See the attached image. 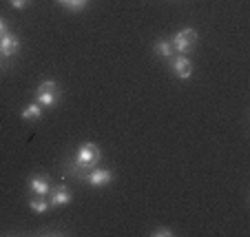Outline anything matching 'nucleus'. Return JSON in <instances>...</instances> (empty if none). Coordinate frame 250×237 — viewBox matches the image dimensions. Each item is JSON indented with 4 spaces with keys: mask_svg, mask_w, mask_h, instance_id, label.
<instances>
[{
    "mask_svg": "<svg viewBox=\"0 0 250 237\" xmlns=\"http://www.w3.org/2000/svg\"><path fill=\"white\" fill-rule=\"evenodd\" d=\"M153 49H155V53H157V56H160V58H168V60H170V58L175 56V51H173V44H170V40H157V43H155V47H153Z\"/></svg>",
    "mask_w": 250,
    "mask_h": 237,
    "instance_id": "1a4fd4ad",
    "label": "nucleus"
},
{
    "mask_svg": "<svg viewBox=\"0 0 250 237\" xmlns=\"http://www.w3.org/2000/svg\"><path fill=\"white\" fill-rule=\"evenodd\" d=\"M71 199H73V195H71V191L64 184L49 191V206H66Z\"/></svg>",
    "mask_w": 250,
    "mask_h": 237,
    "instance_id": "0eeeda50",
    "label": "nucleus"
},
{
    "mask_svg": "<svg viewBox=\"0 0 250 237\" xmlns=\"http://www.w3.org/2000/svg\"><path fill=\"white\" fill-rule=\"evenodd\" d=\"M29 191L38 197H47L49 191H51V182L47 175H31L29 177Z\"/></svg>",
    "mask_w": 250,
    "mask_h": 237,
    "instance_id": "423d86ee",
    "label": "nucleus"
},
{
    "mask_svg": "<svg viewBox=\"0 0 250 237\" xmlns=\"http://www.w3.org/2000/svg\"><path fill=\"white\" fill-rule=\"evenodd\" d=\"M60 100V86L53 80H44L42 85L36 89V102H38L42 109H51L56 107V102Z\"/></svg>",
    "mask_w": 250,
    "mask_h": 237,
    "instance_id": "f03ea898",
    "label": "nucleus"
},
{
    "mask_svg": "<svg viewBox=\"0 0 250 237\" xmlns=\"http://www.w3.org/2000/svg\"><path fill=\"white\" fill-rule=\"evenodd\" d=\"M29 5V0H11V7L14 9H24Z\"/></svg>",
    "mask_w": 250,
    "mask_h": 237,
    "instance_id": "4468645a",
    "label": "nucleus"
},
{
    "mask_svg": "<svg viewBox=\"0 0 250 237\" xmlns=\"http://www.w3.org/2000/svg\"><path fill=\"white\" fill-rule=\"evenodd\" d=\"M84 182L91 186H106L113 182V173L109 169H91L84 175Z\"/></svg>",
    "mask_w": 250,
    "mask_h": 237,
    "instance_id": "39448f33",
    "label": "nucleus"
},
{
    "mask_svg": "<svg viewBox=\"0 0 250 237\" xmlns=\"http://www.w3.org/2000/svg\"><path fill=\"white\" fill-rule=\"evenodd\" d=\"M199 36L195 29H184V31H177L173 36V40H170V44H173V51L175 53H186L190 51V49L197 44Z\"/></svg>",
    "mask_w": 250,
    "mask_h": 237,
    "instance_id": "7ed1b4c3",
    "label": "nucleus"
},
{
    "mask_svg": "<svg viewBox=\"0 0 250 237\" xmlns=\"http://www.w3.org/2000/svg\"><path fill=\"white\" fill-rule=\"evenodd\" d=\"M18 47H20V40L16 38L11 31L0 36V53H2V58H11L16 51H18Z\"/></svg>",
    "mask_w": 250,
    "mask_h": 237,
    "instance_id": "6e6552de",
    "label": "nucleus"
},
{
    "mask_svg": "<svg viewBox=\"0 0 250 237\" xmlns=\"http://www.w3.org/2000/svg\"><path fill=\"white\" fill-rule=\"evenodd\" d=\"M100 160H102V151H100L98 144H93V142H84L80 149H78L76 157H73L71 171L78 173L80 177H84L86 173L91 171V169H95V166L100 164Z\"/></svg>",
    "mask_w": 250,
    "mask_h": 237,
    "instance_id": "f257e3e1",
    "label": "nucleus"
},
{
    "mask_svg": "<svg viewBox=\"0 0 250 237\" xmlns=\"http://www.w3.org/2000/svg\"><path fill=\"white\" fill-rule=\"evenodd\" d=\"M80 2H84V5H86V2H89V0H80Z\"/></svg>",
    "mask_w": 250,
    "mask_h": 237,
    "instance_id": "dca6fc26",
    "label": "nucleus"
},
{
    "mask_svg": "<svg viewBox=\"0 0 250 237\" xmlns=\"http://www.w3.org/2000/svg\"><path fill=\"white\" fill-rule=\"evenodd\" d=\"M151 235H153V237H162V235H164V237H170V235H173V231H170V228H166V226H157L155 231L151 233Z\"/></svg>",
    "mask_w": 250,
    "mask_h": 237,
    "instance_id": "ddd939ff",
    "label": "nucleus"
},
{
    "mask_svg": "<svg viewBox=\"0 0 250 237\" xmlns=\"http://www.w3.org/2000/svg\"><path fill=\"white\" fill-rule=\"evenodd\" d=\"M2 33H7V22H5V18H0V36Z\"/></svg>",
    "mask_w": 250,
    "mask_h": 237,
    "instance_id": "2eb2a0df",
    "label": "nucleus"
},
{
    "mask_svg": "<svg viewBox=\"0 0 250 237\" xmlns=\"http://www.w3.org/2000/svg\"><path fill=\"white\" fill-rule=\"evenodd\" d=\"M29 209L33 211V213H38V215H42V213H47V209H49V202L44 197H38V195H33L31 199H29Z\"/></svg>",
    "mask_w": 250,
    "mask_h": 237,
    "instance_id": "9d476101",
    "label": "nucleus"
},
{
    "mask_svg": "<svg viewBox=\"0 0 250 237\" xmlns=\"http://www.w3.org/2000/svg\"><path fill=\"white\" fill-rule=\"evenodd\" d=\"M40 118H42V107L38 102H31L29 107H24L22 120H40Z\"/></svg>",
    "mask_w": 250,
    "mask_h": 237,
    "instance_id": "9b49d317",
    "label": "nucleus"
},
{
    "mask_svg": "<svg viewBox=\"0 0 250 237\" xmlns=\"http://www.w3.org/2000/svg\"><path fill=\"white\" fill-rule=\"evenodd\" d=\"M170 69H173V76L180 78V80H188L193 76V62L184 53H177V56L170 58Z\"/></svg>",
    "mask_w": 250,
    "mask_h": 237,
    "instance_id": "20e7f679",
    "label": "nucleus"
},
{
    "mask_svg": "<svg viewBox=\"0 0 250 237\" xmlns=\"http://www.w3.org/2000/svg\"><path fill=\"white\" fill-rule=\"evenodd\" d=\"M56 2H58V5H62L64 9H69V11H76V14L86 7L84 2H80V0H56Z\"/></svg>",
    "mask_w": 250,
    "mask_h": 237,
    "instance_id": "f8f14e48",
    "label": "nucleus"
}]
</instances>
